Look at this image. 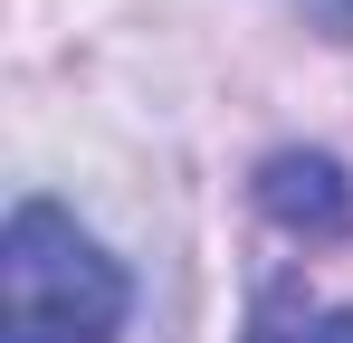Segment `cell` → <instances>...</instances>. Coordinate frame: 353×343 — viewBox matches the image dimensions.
<instances>
[{
    "label": "cell",
    "instance_id": "3957f363",
    "mask_svg": "<svg viewBox=\"0 0 353 343\" xmlns=\"http://www.w3.org/2000/svg\"><path fill=\"white\" fill-rule=\"evenodd\" d=\"M239 343H353V305H315L305 286H268Z\"/></svg>",
    "mask_w": 353,
    "mask_h": 343
},
{
    "label": "cell",
    "instance_id": "277c9868",
    "mask_svg": "<svg viewBox=\"0 0 353 343\" xmlns=\"http://www.w3.org/2000/svg\"><path fill=\"white\" fill-rule=\"evenodd\" d=\"M296 10H305L325 39H353V0H296Z\"/></svg>",
    "mask_w": 353,
    "mask_h": 343
},
{
    "label": "cell",
    "instance_id": "7a4b0ae2",
    "mask_svg": "<svg viewBox=\"0 0 353 343\" xmlns=\"http://www.w3.org/2000/svg\"><path fill=\"white\" fill-rule=\"evenodd\" d=\"M258 210L305 248H344L353 238V181L334 153H268L258 163Z\"/></svg>",
    "mask_w": 353,
    "mask_h": 343
},
{
    "label": "cell",
    "instance_id": "6da1fadb",
    "mask_svg": "<svg viewBox=\"0 0 353 343\" xmlns=\"http://www.w3.org/2000/svg\"><path fill=\"white\" fill-rule=\"evenodd\" d=\"M0 295H10V334L0 343H115L134 286L124 267L67 220L58 200H19L0 229Z\"/></svg>",
    "mask_w": 353,
    "mask_h": 343
}]
</instances>
